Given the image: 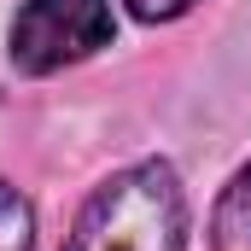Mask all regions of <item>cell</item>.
<instances>
[{
  "label": "cell",
  "instance_id": "cell-2",
  "mask_svg": "<svg viewBox=\"0 0 251 251\" xmlns=\"http://www.w3.org/2000/svg\"><path fill=\"white\" fill-rule=\"evenodd\" d=\"M111 35L117 24L105 0H24V12L12 18V59L29 76H47L111 47Z\"/></svg>",
  "mask_w": 251,
  "mask_h": 251
},
{
  "label": "cell",
  "instance_id": "cell-1",
  "mask_svg": "<svg viewBox=\"0 0 251 251\" xmlns=\"http://www.w3.org/2000/svg\"><path fill=\"white\" fill-rule=\"evenodd\" d=\"M64 251H187V204L164 158L128 164L82 204Z\"/></svg>",
  "mask_w": 251,
  "mask_h": 251
},
{
  "label": "cell",
  "instance_id": "cell-3",
  "mask_svg": "<svg viewBox=\"0 0 251 251\" xmlns=\"http://www.w3.org/2000/svg\"><path fill=\"white\" fill-rule=\"evenodd\" d=\"M216 246H222V251H251V164L234 176V187L222 193V210H216Z\"/></svg>",
  "mask_w": 251,
  "mask_h": 251
},
{
  "label": "cell",
  "instance_id": "cell-5",
  "mask_svg": "<svg viewBox=\"0 0 251 251\" xmlns=\"http://www.w3.org/2000/svg\"><path fill=\"white\" fill-rule=\"evenodd\" d=\"M128 12L140 18V24H170V18H181L193 0H123Z\"/></svg>",
  "mask_w": 251,
  "mask_h": 251
},
{
  "label": "cell",
  "instance_id": "cell-4",
  "mask_svg": "<svg viewBox=\"0 0 251 251\" xmlns=\"http://www.w3.org/2000/svg\"><path fill=\"white\" fill-rule=\"evenodd\" d=\"M0 251H35V216L24 204V193L0 181Z\"/></svg>",
  "mask_w": 251,
  "mask_h": 251
}]
</instances>
